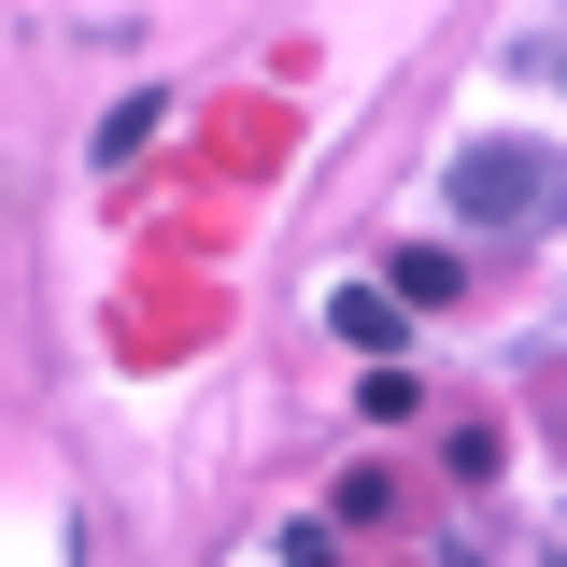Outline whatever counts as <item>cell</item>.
<instances>
[{
	"instance_id": "6da1fadb",
	"label": "cell",
	"mask_w": 567,
	"mask_h": 567,
	"mask_svg": "<svg viewBox=\"0 0 567 567\" xmlns=\"http://www.w3.org/2000/svg\"><path fill=\"white\" fill-rule=\"evenodd\" d=\"M440 199H454V227H525V213L554 199V142L511 128V142H468L454 171H440Z\"/></svg>"
},
{
	"instance_id": "7a4b0ae2",
	"label": "cell",
	"mask_w": 567,
	"mask_h": 567,
	"mask_svg": "<svg viewBox=\"0 0 567 567\" xmlns=\"http://www.w3.org/2000/svg\"><path fill=\"white\" fill-rule=\"evenodd\" d=\"M398 327H412V298H398V284H327V341L398 354Z\"/></svg>"
},
{
	"instance_id": "3957f363",
	"label": "cell",
	"mask_w": 567,
	"mask_h": 567,
	"mask_svg": "<svg viewBox=\"0 0 567 567\" xmlns=\"http://www.w3.org/2000/svg\"><path fill=\"white\" fill-rule=\"evenodd\" d=\"M156 128H171V85H128V100L100 114V171H128V156H142Z\"/></svg>"
},
{
	"instance_id": "277c9868",
	"label": "cell",
	"mask_w": 567,
	"mask_h": 567,
	"mask_svg": "<svg viewBox=\"0 0 567 567\" xmlns=\"http://www.w3.org/2000/svg\"><path fill=\"white\" fill-rule=\"evenodd\" d=\"M383 284H398V298H412V312H425V298H454V256H440V241H412V256H398V270H383Z\"/></svg>"
}]
</instances>
